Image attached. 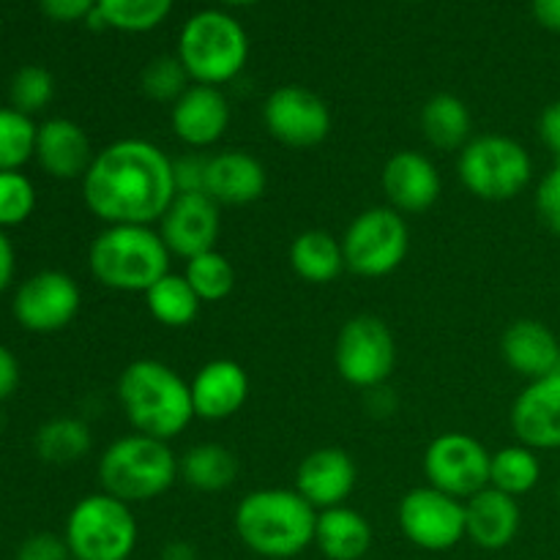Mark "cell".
I'll list each match as a JSON object with an SVG mask.
<instances>
[{
    "instance_id": "1",
    "label": "cell",
    "mask_w": 560,
    "mask_h": 560,
    "mask_svg": "<svg viewBox=\"0 0 560 560\" xmlns=\"http://www.w3.org/2000/svg\"><path fill=\"white\" fill-rule=\"evenodd\" d=\"M173 162L142 137L109 142L82 175V200L104 224H159L178 197Z\"/></svg>"
},
{
    "instance_id": "2",
    "label": "cell",
    "mask_w": 560,
    "mask_h": 560,
    "mask_svg": "<svg viewBox=\"0 0 560 560\" xmlns=\"http://www.w3.org/2000/svg\"><path fill=\"white\" fill-rule=\"evenodd\" d=\"M317 509L284 487L252 490L235 509L241 545L268 560H293L315 545Z\"/></svg>"
},
{
    "instance_id": "3",
    "label": "cell",
    "mask_w": 560,
    "mask_h": 560,
    "mask_svg": "<svg viewBox=\"0 0 560 560\" xmlns=\"http://www.w3.org/2000/svg\"><path fill=\"white\" fill-rule=\"evenodd\" d=\"M118 405L135 432L173 441L189 430L195 416L191 386L164 361H131L118 377Z\"/></svg>"
},
{
    "instance_id": "4",
    "label": "cell",
    "mask_w": 560,
    "mask_h": 560,
    "mask_svg": "<svg viewBox=\"0 0 560 560\" xmlns=\"http://www.w3.org/2000/svg\"><path fill=\"white\" fill-rule=\"evenodd\" d=\"M167 244L153 224H104L88 249V266L102 288L142 293L170 273Z\"/></svg>"
},
{
    "instance_id": "5",
    "label": "cell",
    "mask_w": 560,
    "mask_h": 560,
    "mask_svg": "<svg viewBox=\"0 0 560 560\" xmlns=\"http://www.w3.org/2000/svg\"><path fill=\"white\" fill-rule=\"evenodd\" d=\"M96 474L102 492L129 506L156 501L180 479L178 457L170 443L140 432L109 443L98 457Z\"/></svg>"
},
{
    "instance_id": "6",
    "label": "cell",
    "mask_w": 560,
    "mask_h": 560,
    "mask_svg": "<svg viewBox=\"0 0 560 560\" xmlns=\"http://www.w3.org/2000/svg\"><path fill=\"white\" fill-rule=\"evenodd\" d=\"M249 58V38L241 22L224 11L189 16L178 38V60L195 85L219 88L235 80Z\"/></svg>"
},
{
    "instance_id": "7",
    "label": "cell",
    "mask_w": 560,
    "mask_h": 560,
    "mask_svg": "<svg viewBox=\"0 0 560 560\" xmlns=\"http://www.w3.org/2000/svg\"><path fill=\"white\" fill-rule=\"evenodd\" d=\"M63 539L74 560H129L137 550L140 528L129 503L93 492L66 517Z\"/></svg>"
},
{
    "instance_id": "8",
    "label": "cell",
    "mask_w": 560,
    "mask_h": 560,
    "mask_svg": "<svg viewBox=\"0 0 560 560\" xmlns=\"http://www.w3.org/2000/svg\"><path fill=\"white\" fill-rule=\"evenodd\" d=\"M457 173L465 189L479 200L509 202L534 180V159L514 137L479 135L459 151Z\"/></svg>"
},
{
    "instance_id": "9",
    "label": "cell",
    "mask_w": 560,
    "mask_h": 560,
    "mask_svg": "<svg viewBox=\"0 0 560 560\" xmlns=\"http://www.w3.org/2000/svg\"><path fill=\"white\" fill-rule=\"evenodd\" d=\"M342 252L345 266L359 277H388L410 252L408 219L392 206L366 208L345 230Z\"/></svg>"
},
{
    "instance_id": "10",
    "label": "cell",
    "mask_w": 560,
    "mask_h": 560,
    "mask_svg": "<svg viewBox=\"0 0 560 560\" xmlns=\"http://www.w3.org/2000/svg\"><path fill=\"white\" fill-rule=\"evenodd\" d=\"M339 377L355 388H377L392 377L397 364V342L381 317L355 315L339 328L334 345Z\"/></svg>"
},
{
    "instance_id": "11",
    "label": "cell",
    "mask_w": 560,
    "mask_h": 560,
    "mask_svg": "<svg viewBox=\"0 0 560 560\" xmlns=\"http://www.w3.org/2000/svg\"><path fill=\"white\" fill-rule=\"evenodd\" d=\"M490 457L485 443L468 432H443L424 452L427 485L446 495L468 501L490 487Z\"/></svg>"
},
{
    "instance_id": "12",
    "label": "cell",
    "mask_w": 560,
    "mask_h": 560,
    "mask_svg": "<svg viewBox=\"0 0 560 560\" xmlns=\"http://www.w3.org/2000/svg\"><path fill=\"white\" fill-rule=\"evenodd\" d=\"M397 520L405 539L419 550L446 552L465 539V501L430 485L405 492Z\"/></svg>"
},
{
    "instance_id": "13",
    "label": "cell",
    "mask_w": 560,
    "mask_h": 560,
    "mask_svg": "<svg viewBox=\"0 0 560 560\" xmlns=\"http://www.w3.org/2000/svg\"><path fill=\"white\" fill-rule=\"evenodd\" d=\"M82 293L74 277L63 271H38L16 288L11 310L16 323L31 334L63 331L80 315Z\"/></svg>"
},
{
    "instance_id": "14",
    "label": "cell",
    "mask_w": 560,
    "mask_h": 560,
    "mask_svg": "<svg viewBox=\"0 0 560 560\" xmlns=\"http://www.w3.org/2000/svg\"><path fill=\"white\" fill-rule=\"evenodd\" d=\"M268 135L288 148H315L331 135V109L315 91L282 85L262 104Z\"/></svg>"
},
{
    "instance_id": "15",
    "label": "cell",
    "mask_w": 560,
    "mask_h": 560,
    "mask_svg": "<svg viewBox=\"0 0 560 560\" xmlns=\"http://www.w3.org/2000/svg\"><path fill=\"white\" fill-rule=\"evenodd\" d=\"M156 230L170 255L186 262L202 252L217 249L222 233V206H217L206 191L178 195Z\"/></svg>"
},
{
    "instance_id": "16",
    "label": "cell",
    "mask_w": 560,
    "mask_h": 560,
    "mask_svg": "<svg viewBox=\"0 0 560 560\" xmlns=\"http://www.w3.org/2000/svg\"><path fill=\"white\" fill-rule=\"evenodd\" d=\"M512 432L517 443L534 452L560 448V372L528 381L512 405Z\"/></svg>"
},
{
    "instance_id": "17",
    "label": "cell",
    "mask_w": 560,
    "mask_h": 560,
    "mask_svg": "<svg viewBox=\"0 0 560 560\" xmlns=\"http://www.w3.org/2000/svg\"><path fill=\"white\" fill-rule=\"evenodd\" d=\"M359 481V468L345 448L323 446L306 454L295 470V492L317 512L345 506Z\"/></svg>"
},
{
    "instance_id": "18",
    "label": "cell",
    "mask_w": 560,
    "mask_h": 560,
    "mask_svg": "<svg viewBox=\"0 0 560 560\" xmlns=\"http://www.w3.org/2000/svg\"><path fill=\"white\" fill-rule=\"evenodd\" d=\"M170 126H173V135L191 151L213 148L230 129L228 96L219 88L191 82L170 109Z\"/></svg>"
},
{
    "instance_id": "19",
    "label": "cell",
    "mask_w": 560,
    "mask_h": 560,
    "mask_svg": "<svg viewBox=\"0 0 560 560\" xmlns=\"http://www.w3.org/2000/svg\"><path fill=\"white\" fill-rule=\"evenodd\" d=\"M381 186L388 206L405 217L430 211L441 197L443 180L430 156L419 151H397L383 164Z\"/></svg>"
},
{
    "instance_id": "20",
    "label": "cell",
    "mask_w": 560,
    "mask_h": 560,
    "mask_svg": "<svg viewBox=\"0 0 560 560\" xmlns=\"http://www.w3.org/2000/svg\"><path fill=\"white\" fill-rule=\"evenodd\" d=\"M195 416L202 421H228L249 399V375L233 359H213L191 377Z\"/></svg>"
},
{
    "instance_id": "21",
    "label": "cell",
    "mask_w": 560,
    "mask_h": 560,
    "mask_svg": "<svg viewBox=\"0 0 560 560\" xmlns=\"http://www.w3.org/2000/svg\"><path fill=\"white\" fill-rule=\"evenodd\" d=\"M268 173L249 151H219L208 156L206 195L217 206H252L266 195Z\"/></svg>"
},
{
    "instance_id": "22",
    "label": "cell",
    "mask_w": 560,
    "mask_h": 560,
    "mask_svg": "<svg viewBox=\"0 0 560 560\" xmlns=\"http://www.w3.org/2000/svg\"><path fill=\"white\" fill-rule=\"evenodd\" d=\"M93 156H96V151L91 145V137L85 135V129L77 120L49 118L38 126L36 156L33 159L49 178L82 180Z\"/></svg>"
},
{
    "instance_id": "23",
    "label": "cell",
    "mask_w": 560,
    "mask_h": 560,
    "mask_svg": "<svg viewBox=\"0 0 560 560\" xmlns=\"http://www.w3.org/2000/svg\"><path fill=\"white\" fill-rule=\"evenodd\" d=\"M520 525H523L520 501L495 487H485L465 501V539L481 550L495 552L509 547L517 539Z\"/></svg>"
},
{
    "instance_id": "24",
    "label": "cell",
    "mask_w": 560,
    "mask_h": 560,
    "mask_svg": "<svg viewBox=\"0 0 560 560\" xmlns=\"http://www.w3.org/2000/svg\"><path fill=\"white\" fill-rule=\"evenodd\" d=\"M501 355L514 375L525 381H539L558 370L560 342L545 323L525 317L503 331Z\"/></svg>"
},
{
    "instance_id": "25",
    "label": "cell",
    "mask_w": 560,
    "mask_h": 560,
    "mask_svg": "<svg viewBox=\"0 0 560 560\" xmlns=\"http://www.w3.org/2000/svg\"><path fill=\"white\" fill-rule=\"evenodd\" d=\"M372 536L370 520L348 503L317 512L315 547L326 560H361L372 550Z\"/></svg>"
},
{
    "instance_id": "26",
    "label": "cell",
    "mask_w": 560,
    "mask_h": 560,
    "mask_svg": "<svg viewBox=\"0 0 560 560\" xmlns=\"http://www.w3.org/2000/svg\"><path fill=\"white\" fill-rule=\"evenodd\" d=\"M290 268L310 284H328L345 271L342 238L328 230H304L290 244Z\"/></svg>"
},
{
    "instance_id": "27",
    "label": "cell",
    "mask_w": 560,
    "mask_h": 560,
    "mask_svg": "<svg viewBox=\"0 0 560 560\" xmlns=\"http://www.w3.org/2000/svg\"><path fill=\"white\" fill-rule=\"evenodd\" d=\"M470 129L468 104L454 93H435L421 107V135L438 151H463L470 142Z\"/></svg>"
},
{
    "instance_id": "28",
    "label": "cell",
    "mask_w": 560,
    "mask_h": 560,
    "mask_svg": "<svg viewBox=\"0 0 560 560\" xmlns=\"http://www.w3.org/2000/svg\"><path fill=\"white\" fill-rule=\"evenodd\" d=\"M184 485L197 492H224L238 479V457L222 443H197L178 457Z\"/></svg>"
},
{
    "instance_id": "29",
    "label": "cell",
    "mask_w": 560,
    "mask_h": 560,
    "mask_svg": "<svg viewBox=\"0 0 560 560\" xmlns=\"http://www.w3.org/2000/svg\"><path fill=\"white\" fill-rule=\"evenodd\" d=\"M145 306L156 323L167 328H186L197 320L200 315L202 301L186 282L184 273H173L159 279L151 290L145 293Z\"/></svg>"
},
{
    "instance_id": "30",
    "label": "cell",
    "mask_w": 560,
    "mask_h": 560,
    "mask_svg": "<svg viewBox=\"0 0 560 560\" xmlns=\"http://www.w3.org/2000/svg\"><path fill=\"white\" fill-rule=\"evenodd\" d=\"M541 481V459L539 452L514 443V446H503L492 452L490 457V487L506 492L512 498L528 495L536 490Z\"/></svg>"
},
{
    "instance_id": "31",
    "label": "cell",
    "mask_w": 560,
    "mask_h": 560,
    "mask_svg": "<svg viewBox=\"0 0 560 560\" xmlns=\"http://www.w3.org/2000/svg\"><path fill=\"white\" fill-rule=\"evenodd\" d=\"M91 430L85 421L69 416L47 421L36 432V454L49 465L80 463L91 452Z\"/></svg>"
},
{
    "instance_id": "32",
    "label": "cell",
    "mask_w": 560,
    "mask_h": 560,
    "mask_svg": "<svg viewBox=\"0 0 560 560\" xmlns=\"http://www.w3.org/2000/svg\"><path fill=\"white\" fill-rule=\"evenodd\" d=\"M184 277L202 304H217V301L228 299L235 290V279H238L230 257L219 249L202 252V255L186 260Z\"/></svg>"
},
{
    "instance_id": "33",
    "label": "cell",
    "mask_w": 560,
    "mask_h": 560,
    "mask_svg": "<svg viewBox=\"0 0 560 560\" xmlns=\"http://www.w3.org/2000/svg\"><path fill=\"white\" fill-rule=\"evenodd\" d=\"M38 126L31 115L0 107V173L22 170L36 156Z\"/></svg>"
},
{
    "instance_id": "34",
    "label": "cell",
    "mask_w": 560,
    "mask_h": 560,
    "mask_svg": "<svg viewBox=\"0 0 560 560\" xmlns=\"http://www.w3.org/2000/svg\"><path fill=\"white\" fill-rule=\"evenodd\" d=\"M175 0H96L104 25L126 33L153 31L167 20Z\"/></svg>"
},
{
    "instance_id": "35",
    "label": "cell",
    "mask_w": 560,
    "mask_h": 560,
    "mask_svg": "<svg viewBox=\"0 0 560 560\" xmlns=\"http://www.w3.org/2000/svg\"><path fill=\"white\" fill-rule=\"evenodd\" d=\"M140 85H142V93H145L148 98H153V102L175 104L180 96H184L186 88L191 85V77L186 74L178 55H175V58L162 55V58L151 60V63L142 69Z\"/></svg>"
},
{
    "instance_id": "36",
    "label": "cell",
    "mask_w": 560,
    "mask_h": 560,
    "mask_svg": "<svg viewBox=\"0 0 560 560\" xmlns=\"http://www.w3.org/2000/svg\"><path fill=\"white\" fill-rule=\"evenodd\" d=\"M36 211V186L22 170L0 173V230L20 228Z\"/></svg>"
},
{
    "instance_id": "37",
    "label": "cell",
    "mask_w": 560,
    "mask_h": 560,
    "mask_svg": "<svg viewBox=\"0 0 560 560\" xmlns=\"http://www.w3.org/2000/svg\"><path fill=\"white\" fill-rule=\"evenodd\" d=\"M11 107L20 109L25 115H36L52 102L55 96V80L44 66H22L14 74L9 88Z\"/></svg>"
},
{
    "instance_id": "38",
    "label": "cell",
    "mask_w": 560,
    "mask_h": 560,
    "mask_svg": "<svg viewBox=\"0 0 560 560\" xmlns=\"http://www.w3.org/2000/svg\"><path fill=\"white\" fill-rule=\"evenodd\" d=\"M536 213L550 233L560 235V162L550 167V173L536 186Z\"/></svg>"
},
{
    "instance_id": "39",
    "label": "cell",
    "mask_w": 560,
    "mask_h": 560,
    "mask_svg": "<svg viewBox=\"0 0 560 560\" xmlns=\"http://www.w3.org/2000/svg\"><path fill=\"white\" fill-rule=\"evenodd\" d=\"M69 545L58 534H33L16 550V560H69Z\"/></svg>"
},
{
    "instance_id": "40",
    "label": "cell",
    "mask_w": 560,
    "mask_h": 560,
    "mask_svg": "<svg viewBox=\"0 0 560 560\" xmlns=\"http://www.w3.org/2000/svg\"><path fill=\"white\" fill-rule=\"evenodd\" d=\"M206 164L208 156L200 151H191L186 156H178L173 162L175 170V186L178 195H189V191H206Z\"/></svg>"
},
{
    "instance_id": "41",
    "label": "cell",
    "mask_w": 560,
    "mask_h": 560,
    "mask_svg": "<svg viewBox=\"0 0 560 560\" xmlns=\"http://www.w3.org/2000/svg\"><path fill=\"white\" fill-rule=\"evenodd\" d=\"M42 11L55 22H77L96 11V0H42Z\"/></svg>"
},
{
    "instance_id": "42",
    "label": "cell",
    "mask_w": 560,
    "mask_h": 560,
    "mask_svg": "<svg viewBox=\"0 0 560 560\" xmlns=\"http://www.w3.org/2000/svg\"><path fill=\"white\" fill-rule=\"evenodd\" d=\"M539 137L547 145V151L556 156V162H560V98L547 104L545 113L539 115Z\"/></svg>"
},
{
    "instance_id": "43",
    "label": "cell",
    "mask_w": 560,
    "mask_h": 560,
    "mask_svg": "<svg viewBox=\"0 0 560 560\" xmlns=\"http://www.w3.org/2000/svg\"><path fill=\"white\" fill-rule=\"evenodd\" d=\"M20 386V361L5 345H0V402L9 399Z\"/></svg>"
},
{
    "instance_id": "44",
    "label": "cell",
    "mask_w": 560,
    "mask_h": 560,
    "mask_svg": "<svg viewBox=\"0 0 560 560\" xmlns=\"http://www.w3.org/2000/svg\"><path fill=\"white\" fill-rule=\"evenodd\" d=\"M16 273V252L11 238L5 235V230H0V293L9 290V284L14 282Z\"/></svg>"
},
{
    "instance_id": "45",
    "label": "cell",
    "mask_w": 560,
    "mask_h": 560,
    "mask_svg": "<svg viewBox=\"0 0 560 560\" xmlns=\"http://www.w3.org/2000/svg\"><path fill=\"white\" fill-rule=\"evenodd\" d=\"M534 16L541 27L560 33V0H534Z\"/></svg>"
},
{
    "instance_id": "46",
    "label": "cell",
    "mask_w": 560,
    "mask_h": 560,
    "mask_svg": "<svg viewBox=\"0 0 560 560\" xmlns=\"http://www.w3.org/2000/svg\"><path fill=\"white\" fill-rule=\"evenodd\" d=\"M162 560H197V552L186 541H170L162 550Z\"/></svg>"
},
{
    "instance_id": "47",
    "label": "cell",
    "mask_w": 560,
    "mask_h": 560,
    "mask_svg": "<svg viewBox=\"0 0 560 560\" xmlns=\"http://www.w3.org/2000/svg\"><path fill=\"white\" fill-rule=\"evenodd\" d=\"M224 3H230V5H252V3H257V0H224Z\"/></svg>"
},
{
    "instance_id": "48",
    "label": "cell",
    "mask_w": 560,
    "mask_h": 560,
    "mask_svg": "<svg viewBox=\"0 0 560 560\" xmlns=\"http://www.w3.org/2000/svg\"><path fill=\"white\" fill-rule=\"evenodd\" d=\"M558 501H560V485H558Z\"/></svg>"
},
{
    "instance_id": "49",
    "label": "cell",
    "mask_w": 560,
    "mask_h": 560,
    "mask_svg": "<svg viewBox=\"0 0 560 560\" xmlns=\"http://www.w3.org/2000/svg\"><path fill=\"white\" fill-rule=\"evenodd\" d=\"M413 3H419V0H413Z\"/></svg>"
}]
</instances>
